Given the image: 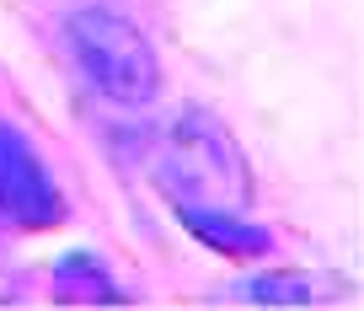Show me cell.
I'll use <instances>...</instances> for the list:
<instances>
[{
	"mask_svg": "<svg viewBox=\"0 0 364 311\" xmlns=\"http://www.w3.org/2000/svg\"><path fill=\"white\" fill-rule=\"evenodd\" d=\"M156 183L171 204H252V167L241 156L236 135L209 107H188L171 118V129L156 145Z\"/></svg>",
	"mask_w": 364,
	"mask_h": 311,
	"instance_id": "1",
	"label": "cell"
},
{
	"mask_svg": "<svg viewBox=\"0 0 364 311\" xmlns=\"http://www.w3.org/2000/svg\"><path fill=\"white\" fill-rule=\"evenodd\" d=\"M65 43L75 54L80 75L113 107H145L161 97V59L150 38L113 6H80L65 22Z\"/></svg>",
	"mask_w": 364,
	"mask_h": 311,
	"instance_id": "2",
	"label": "cell"
},
{
	"mask_svg": "<svg viewBox=\"0 0 364 311\" xmlns=\"http://www.w3.org/2000/svg\"><path fill=\"white\" fill-rule=\"evenodd\" d=\"M54 300H124V285L97 253H65L54 263Z\"/></svg>",
	"mask_w": 364,
	"mask_h": 311,
	"instance_id": "5",
	"label": "cell"
},
{
	"mask_svg": "<svg viewBox=\"0 0 364 311\" xmlns=\"http://www.w3.org/2000/svg\"><path fill=\"white\" fill-rule=\"evenodd\" d=\"M230 295H241V300H284V306H295V300H311V285L295 274V268H284V274H252V279H241Z\"/></svg>",
	"mask_w": 364,
	"mask_h": 311,
	"instance_id": "6",
	"label": "cell"
},
{
	"mask_svg": "<svg viewBox=\"0 0 364 311\" xmlns=\"http://www.w3.org/2000/svg\"><path fill=\"white\" fill-rule=\"evenodd\" d=\"M65 215V188L54 183L48 162L27 145L22 129L0 118V220L11 231H54Z\"/></svg>",
	"mask_w": 364,
	"mask_h": 311,
	"instance_id": "3",
	"label": "cell"
},
{
	"mask_svg": "<svg viewBox=\"0 0 364 311\" xmlns=\"http://www.w3.org/2000/svg\"><path fill=\"white\" fill-rule=\"evenodd\" d=\"M182 226L193 231L198 242H209L215 253L225 258H262L273 247V236L257 226V220H247L241 209H220V204H177Z\"/></svg>",
	"mask_w": 364,
	"mask_h": 311,
	"instance_id": "4",
	"label": "cell"
}]
</instances>
